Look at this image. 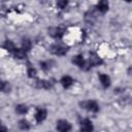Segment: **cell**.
<instances>
[{
  "label": "cell",
  "mask_w": 132,
  "mask_h": 132,
  "mask_svg": "<svg viewBox=\"0 0 132 132\" xmlns=\"http://www.w3.org/2000/svg\"><path fill=\"white\" fill-rule=\"evenodd\" d=\"M48 51L55 55V56H64L66 55V53L68 52V47L67 46H64L62 44H58V43H55V44H52L48 48Z\"/></svg>",
  "instance_id": "1"
},
{
  "label": "cell",
  "mask_w": 132,
  "mask_h": 132,
  "mask_svg": "<svg viewBox=\"0 0 132 132\" xmlns=\"http://www.w3.org/2000/svg\"><path fill=\"white\" fill-rule=\"evenodd\" d=\"M80 106H81V108H85L92 112H97L99 110V105L94 100H87V101L80 102Z\"/></svg>",
  "instance_id": "2"
},
{
  "label": "cell",
  "mask_w": 132,
  "mask_h": 132,
  "mask_svg": "<svg viewBox=\"0 0 132 132\" xmlns=\"http://www.w3.org/2000/svg\"><path fill=\"white\" fill-rule=\"evenodd\" d=\"M57 130L59 132H69L71 130V124L66 120H59L57 122Z\"/></svg>",
  "instance_id": "3"
},
{
  "label": "cell",
  "mask_w": 132,
  "mask_h": 132,
  "mask_svg": "<svg viewBox=\"0 0 132 132\" xmlns=\"http://www.w3.org/2000/svg\"><path fill=\"white\" fill-rule=\"evenodd\" d=\"M102 64V60L94 53L90 54V58H89V62L87 63V69H89L90 67H94V66H97V65H100Z\"/></svg>",
  "instance_id": "4"
},
{
  "label": "cell",
  "mask_w": 132,
  "mask_h": 132,
  "mask_svg": "<svg viewBox=\"0 0 132 132\" xmlns=\"http://www.w3.org/2000/svg\"><path fill=\"white\" fill-rule=\"evenodd\" d=\"M48 35H51L56 39H59L64 35V29L60 27H52L48 29Z\"/></svg>",
  "instance_id": "5"
},
{
  "label": "cell",
  "mask_w": 132,
  "mask_h": 132,
  "mask_svg": "<svg viewBox=\"0 0 132 132\" xmlns=\"http://www.w3.org/2000/svg\"><path fill=\"white\" fill-rule=\"evenodd\" d=\"M94 129L93 123L89 119H85L80 122V131L81 132H92Z\"/></svg>",
  "instance_id": "6"
},
{
  "label": "cell",
  "mask_w": 132,
  "mask_h": 132,
  "mask_svg": "<svg viewBox=\"0 0 132 132\" xmlns=\"http://www.w3.org/2000/svg\"><path fill=\"white\" fill-rule=\"evenodd\" d=\"M47 116V111L44 108H37L36 113H35V120L37 123H42Z\"/></svg>",
  "instance_id": "7"
},
{
  "label": "cell",
  "mask_w": 132,
  "mask_h": 132,
  "mask_svg": "<svg viewBox=\"0 0 132 132\" xmlns=\"http://www.w3.org/2000/svg\"><path fill=\"white\" fill-rule=\"evenodd\" d=\"M36 87L39 88V89H45V90H48L53 87L54 82H52V80H45V79H37L36 82H35Z\"/></svg>",
  "instance_id": "8"
},
{
  "label": "cell",
  "mask_w": 132,
  "mask_h": 132,
  "mask_svg": "<svg viewBox=\"0 0 132 132\" xmlns=\"http://www.w3.org/2000/svg\"><path fill=\"white\" fill-rule=\"evenodd\" d=\"M72 62H73L75 65H77L79 68H81V69H86L87 63H86V61H85V59H84V57H82V56L77 55V56L73 57Z\"/></svg>",
  "instance_id": "9"
},
{
  "label": "cell",
  "mask_w": 132,
  "mask_h": 132,
  "mask_svg": "<svg viewBox=\"0 0 132 132\" xmlns=\"http://www.w3.org/2000/svg\"><path fill=\"white\" fill-rule=\"evenodd\" d=\"M73 82H74L73 81V78L71 76H69V75H64L61 78V84H62L63 88H65V89H68L69 87H71Z\"/></svg>",
  "instance_id": "10"
},
{
  "label": "cell",
  "mask_w": 132,
  "mask_h": 132,
  "mask_svg": "<svg viewBox=\"0 0 132 132\" xmlns=\"http://www.w3.org/2000/svg\"><path fill=\"white\" fill-rule=\"evenodd\" d=\"M99 79L101 81V85L104 87V88H108L110 86V78L107 74H104V73H100L99 74Z\"/></svg>",
  "instance_id": "11"
},
{
  "label": "cell",
  "mask_w": 132,
  "mask_h": 132,
  "mask_svg": "<svg viewBox=\"0 0 132 132\" xmlns=\"http://www.w3.org/2000/svg\"><path fill=\"white\" fill-rule=\"evenodd\" d=\"M97 9H98L100 12H102V13L106 12L107 9H108V2H107V1H100V2L97 4Z\"/></svg>",
  "instance_id": "12"
},
{
  "label": "cell",
  "mask_w": 132,
  "mask_h": 132,
  "mask_svg": "<svg viewBox=\"0 0 132 132\" xmlns=\"http://www.w3.org/2000/svg\"><path fill=\"white\" fill-rule=\"evenodd\" d=\"M12 53H13L14 57L18 58V59H25L26 58V52L24 50H22V48H16L15 47V50Z\"/></svg>",
  "instance_id": "13"
},
{
  "label": "cell",
  "mask_w": 132,
  "mask_h": 132,
  "mask_svg": "<svg viewBox=\"0 0 132 132\" xmlns=\"http://www.w3.org/2000/svg\"><path fill=\"white\" fill-rule=\"evenodd\" d=\"M10 89H11V87H10L9 82L0 79V91H1V92H5V93H7V92L10 91Z\"/></svg>",
  "instance_id": "14"
},
{
  "label": "cell",
  "mask_w": 132,
  "mask_h": 132,
  "mask_svg": "<svg viewBox=\"0 0 132 132\" xmlns=\"http://www.w3.org/2000/svg\"><path fill=\"white\" fill-rule=\"evenodd\" d=\"M31 46H32V43H31L30 39L24 38L23 41H22V50H24L25 52H28V51H30Z\"/></svg>",
  "instance_id": "15"
},
{
  "label": "cell",
  "mask_w": 132,
  "mask_h": 132,
  "mask_svg": "<svg viewBox=\"0 0 132 132\" xmlns=\"http://www.w3.org/2000/svg\"><path fill=\"white\" fill-rule=\"evenodd\" d=\"M19 127L22 130H29L30 129V124H29V122L27 120L23 119V120L19 121Z\"/></svg>",
  "instance_id": "16"
},
{
  "label": "cell",
  "mask_w": 132,
  "mask_h": 132,
  "mask_svg": "<svg viewBox=\"0 0 132 132\" xmlns=\"http://www.w3.org/2000/svg\"><path fill=\"white\" fill-rule=\"evenodd\" d=\"M15 110L18 113L20 114H25L27 111H28V107L25 105V104H19L15 106Z\"/></svg>",
  "instance_id": "17"
},
{
  "label": "cell",
  "mask_w": 132,
  "mask_h": 132,
  "mask_svg": "<svg viewBox=\"0 0 132 132\" xmlns=\"http://www.w3.org/2000/svg\"><path fill=\"white\" fill-rule=\"evenodd\" d=\"M4 47H5L7 51L11 52V53L15 50V45H14V43H13L11 40H6V41L4 42Z\"/></svg>",
  "instance_id": "18"
},
{
  "label": "cell",
  "mask_w": 132,
  "mask_h": 132,
  "mask_svg": "<svg viewBox=\"0 0 132 132\" xmlns=\"http://www.w3.org/2000/svg\"><path fill=\"white\" fill-rule=\"evenodd\" d=\"M27 73H28V76H29V77L33 78V77H35V76H36V69H35L33 66H31L30 64H28Z\"/></svg>",
  "instance_id": "19"
},
{
  "label": "cell",
  "mask_w": 132,
  "mask_h": 132,
  "mask_svg": "<svg viewBox=\"0 0 132 132\" xmlns=\"http://www.w3.org/2000/svg\"><path fill=\"white\" fill-rule=\"evenodd\" d=\"M51 63H52V62H50V61H45V62H40V67H41V69H43L44 71L48 70V69L51 68Z\"/></svg>",
  "instance_id": "20"
},
{
  "label": "cell",
  "mask_w": 132,
  "mask_h": 132,
  "mask_svg": "<svg viewBox=\"0 0 132 132\" xmlns=\"http://www.w3.org/2000/svg\"><path fill=\"white\" fill-rule=\"evenodd\" d=\"M67 4H68V2H67V1H59V2L57 3V5H58L61 9H64V8L67 6Z\"/></svg>",
  "instance_id": "21"
},
{
  "label": "cell",
  "mask_w": 132,
  "mask_h": 132,
  "mask_svg": "<svg viewBox=\"0 0 132 132\" xmlns=\"http://www.w3.org/2000/svg\"><path fill=\"white\" fill-rule=\"evenodd\" d=\"M0 132H7L6 127H5V126H3V125H1V126H0Z\"/></svg>",
  "instance_id": "22"
},
{
  "label": "cell",
  "mask_w": 132,
  "mask_h": 132,
  "mask_svg": "<svg viewBox=\"0 0 132 132\" xmlns=\"http://www.w3.org/2000/svg\"><path fill=\"white\" fill-rule=\"evenodd\" d=\"M0 126H1V121H0Z\"/></svg>",
  "instance_id": "23"
}]
</instances>
